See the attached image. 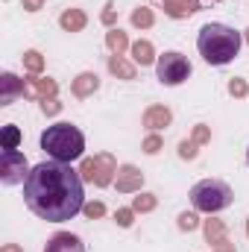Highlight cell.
<instances>
[{
	"label": "cell",
	"mask_w": 249,
	"mask_h": 252,
	"mask_svg": "<svg viewBox=\"0 0 249 252\" xmlns=\"http://www.w3.org/2000/svg\"><path fill=\"white\" fill-rule=\"evenodd\" d=\"M24 199H27V208L47 223L73 220L85 205L82 176L70 164L53 161V158L41 161L30 170L24 182Z\"/></svg>",
	"instance_id": "6da1fadb"
},
{
	"label": "cell",
	"mask_w": 249,
	"mask_h": 252,
	"mask_svg": "<svg viewBox=\"0 0 249 252\" xmlns=\"http://www.w3.org/2000/svg\"><path fill=\"white\" fill-rule=\"evenodd\" d=\"M244 32L226 27V24H205L196 35V50L208 64H229L241 53Z\"/></svg>",
	"instance_id": "7a4b0ae2"
},
{
	"label": "cell",
	"mask_w": 249,
	"mask_h": 252,
	"mask_svg": "<svg viewBox=\"0 0 249 252\" xmlns=\"http://www.w3.org/2000/svg\"><path fill=\"white\" fill-rule=\"evenodd\" d=\"M41 150L53 158V161H62L70 164L76 158L85 156V135L79 132V126L73 124H53L41 132Z\"/></svg>",
	"instance_id": "3957f363"
},
{
	"label": "cell",
	"mask_w": 249,
	"mask_h": 252,
	"mask_svg": "<svg viewBox=\"0 0 249 252\" xmlns=\"http://www.w3.org/2000/svg\"><path fill=\"white\" fill-rule=\"evenodd\" d=\"M235 202V193L232 188L223 182V179H202L190 188V205L193 211H202V214H217L223 208H229Z\"/></svg>",
	"instance_id": "277c9868"
},
{
	"label": "cell",
	"mask_w": 249,
	"mask_h": 252,
	"mask_svg": "<svg viewBox=\"0 0 249 252\" xmlns=\"http://www.w3.org/2000/svg\"><path fill=\"white\" fill-rule=\"evenodd\" d=\"M79 176L88 185L109 188V185H115V176H118V158L112 153H97L91 158H82L79 161Z\"/></svg>",
	"instance_id": "5b68a950"
},
{
	"label": "cell",
	"mask_w": 249,
	"mask_h": 252,
	"mask_svg": "<svg viewBox=\"0 0 249 252\" xmlns=\"http://www.w3.org/2000/svg\"><path fill=\"white\" fill-rule=\"evenodd\" d=\"M190 62H187V56L182 53H176V50H167L164 56H158V62H156V79L161 82V85H182L187 76H190Z\"/></svg>",
	"instance_id": "8992f818"
},
{
	"label": "cell",
	"mask_w": 249,
	"mask_h": 252,
	"mask_svg": "<svg viewBox=\"0 0 249 252\" xmlns=\"http://www.w3.org/2000/svg\"><path fill=\"white\" fill-rule=\"evenodd\" d=\"M30 161H27V156L24 153H18V150H3L0 153V182L3 185H21V182H27V176H30Z\"/></svg>",
	"instance_id": "52a82bcc"
},
{
	"label": "cell",
	"mask_w": 249,
	"mask_h": 252,
	"mask_svg": "<svg viewBox=\"0 0 249 252\" xmlns=\"http://www.w3.org/2000/svg\"><path fill=\"white\" fill-rule=\"evenodd\" d=\"M59 94V82L50 79V76H35V73H27L24 76V97L27 100H50Z\"/></svg>",
	"instance_id": "ba28073f"
},
{
	"label": "cell",
	"mask_w": 249,
	"mask_h": 252,
	"mask_svg": "<svg viewBox=\"0 0 249 252\" xmlns=\"http://www.w3.org/2000/svg\"><path fill=\"white\" fill-rule=\"evenodd\" d=\"M115 188H118V193H138L144 188V173L135 164H121L118 176H115Z\"/></svg>",
	"instance_id": "9c48e42d"
},
{
	"label": "cell",
	"mask_w": 249,
	"mask_h": 252,
	"mask_svg": "<svg viewBox=\"0 0 249 252\" xmlns=\"http://www.w3.org/2000/svg\"><path fill=\"white\" fill-rule=\"evenodd\" d=\"M170 124H173V112H170L167 106H161V103L147 106V112H144V126H147L150 132H161V129H167Z\"/></svg>",
	"instance_id": "30bf717a"
},
{
	"label": "cell",
	"mask_w": 249,
	"mask_h": 252,
	"mask_svg": "<svg viewBox=\"0 0 249 252\" xmlns=\"http://www.w3.org/2000/svg\"><path fill=\"white\" fill-rule=\"evenodd\" d=\"M18 97H24V79H18L15 73H3L0 76V106H12Z\"/></svg>",
	"instance_id": "8fae6325"
},
{
	"label": "cell",
	"mask_w": 249,
	"mask_h": 252,
	"mask_svg": "<svg viewBox=\"0 0 249 252\" xmlns=\"http://www.w3.org/2000/svg\"><path fill=\"white\" fill-rule=\"evenodd\" d=\"M100 88V76L94 73V70H82L73 82H70V94L76 97V100H85V97H91L94 91Z\"/></svg>",
	"instance_id": "7c38bea8"
},
{
	"label": "cell",
	"mask_w": 249,
	"mask_h": 252,
	"mask_svg": "<svg viewBox=\"0 0 249 252\" xmlns=\"http://www.w3.org/2000/svg\"><path fill=\"white\" fill-rule=\"evenodd\" d=\"M44 252H85V244H82L76 235H70V232H56V235L47 241Z\"/></svg>",
	"instance_id": "4fadbf2b"
},
{
	"label": "cell",
	"mask_w": 249,
	"mask_h": 252,
	"mask_svg": "<svg viewBox=\"0 0 249 252\" xmlns=\"http://www.w3.org/2000/svg\"><path fill=\"white\" fill-rule=\"evenodd\" d=\"M161 9L167 18L173 21H182V18H190L193 12H199V0H161Z\"/></svg>",
	"instance_id": "5bb4252c"
},
{
	"label": "cell",
	"mask_w": 249,
	"mask_h": 252,
	"mask_svg": "<svg viewBox=\"0 0 249 252\" xmlns=\"http://www.w3.org/2000/svg\"><path fill=\"white\" fill-rule=\"evenodd\" d=\"M202 235H205V244L217 247L220 241H226L229 226H226V220H220V217H208V220H202Z\"/></svg>",
	"instance_id": "9a60e30c"
},
{
	"label": "cell",
	"mask_w": 249,
	"mask_h": 252,
	"mask_svg": "<svg viewBox=\"0 0 249 252\" xmlns=\"http://www.w3.org/2000/svg\"><path fill=\"white\" fill-rule=\"evenodd\" d=\"M59 27H62L64 32H82L85 27H88V15L82 12V9H64L62 15H59Z\"/></svg>",
	"instance_id": "2e32d148"
},
{
	"label": "cell",
	"mask_w": 249,
	"mask_h": 252,
	"mask_svg": "<svg viewBox=\"0 0 249 252\" xmlns=\"http://www.w3.org/2000/svg\"><path fill=\"white\" fill-rule=\"evenodd\" d=\"M129 53H132V62L141 64V67H147V64H156V62H158V56H156V47H153V41H147V38H138V41L129 47Z\"/></svg>",
	"instance_id": "e0dca14e"
},
{
	"label": "cell",
	"mask_w": 249,
	"mask_h": 252,
	"mask_svg": "<svg viewBox=\"0 0 249 252\" xmlns=\"http://www.w3.org/2000/svg\"><path fill=\"white\" fill-rule=\"evenodd\" d=\"M109 73L112 76H118V79H124V82H132L135 76H138V67L135 62H126L124 56H109Z\"/></svg>",
	"instance_id": "ac0fdd59"
},
{
	"label": "cell",
	"mask_w": 249,
	"mask_h": 252,
	"mask_svg": "<svg viewBox=\"0 0 249 252\" xmlns=\"http://www.w3.org/2000/svg\"><path fill=\"white\" fill-rule=\"evenodd\" d=\"M106 47H109L112 56H124L132 44H129V35H126L121 27H112V30L106 32Z\"/></svg>",
	"instance_id": "d6986e66"
},
{
	"label": "cell",
	"mask_w": 249,
	"mask_h": 252,
	"mask_svg": "<svg viewBox=\"0 0 249 252\" xmlns=\"http://www.w3.org/2000/svg\"><path fill=\"white\" fill-rule=\"evenodd\" d=\"M156 205H158V196L150 193V190H138V196H132V211L135 214H150V211H156Z\"/></svg>",
	"instance_id": "ffe728a7"
},
{
	"label": "cell",
	"mask_w": 249,
	"mask_h": 252,
	"mask_svg": "<svg viewBox=\"0 0 249 252\" xmlns=\"http://www.w3.org/2000/svg\"><path fill=\"white\" fill-rule=\"evenodd\" d=\"M129 21H132V27H138V30H150V27L156 24V12H153L150 6H138V9H132Z\"/></svg>",
	"instance_id": "44dd1931"
},
{
	"label": "cell",
	"mask_w": 249,
	"mask_h": 252,
	"mask_svg": "<svg viewBox=\"0 0 249 252\" xmlns=\"http://www.w3.org/2000/svg\"><path fill=\"white\" fill-rule=\"evenodd\" d=\"M0 144H3V150H18V144H21V129L15 124H6L0 129Z\"/></svg>",
	"instance_id": "7402d4cb"
},
{
	"label": "cell",
	"mask_w": 249,
	"mask_h": 252,
	"mask_svg": "<svg viewBox=\"0 0 249 252\" xmlns=\"http://www.w3.org/2000/svg\"><path fill=\"white\" fill-rule=\"evenodd\" d=\"M21 59H24V70H27V73H35V76H38V73L44 70V56H41L38 50H27Z\"/></svg>",
	"instance_id": "603a6c76"
},
{
	"label": "cell",
	"mask_w": 249,
	"mask_h": 252,
	"mask_svg": "<svg viewBox=\"0 0 249 252\" xmlns=\"http://www.w3.org/2000/svg\"><path fill=\"white\" fill-rule=\"evenodd\" d=\"M176 226H179V232H196V229L202 226V220H199L196 211H182V214L176 217Z\"/></svg>",
	"instance_id": "cb8c5ba5"
},
{
	"label": "cell",
	"mask_w": 249,
	"mask_h": 252,
	"mask_svg": "<svg viewBox=\"0 0 249 252\" xmlns=\"http://www.w3.org/2000/svg\"><path fill=\"white\" fill-rule=\"evenodd\" d=\"M161 147H164V138H161L158 132H150V135L141 141V150H144L147 156H158V153H161Z\"/></svg>",
	"instance_id": "d4e9b609"
},
{
	"label": "cell",
	"mask_w": 249,
	"mask_h": 252,
	"mask_svg": "<svg viewBox=\"0 0 249 252\" xmlns=\"http://www.w3.org/2000/svg\"><path fill=\"white\" fill-rule=\"evenodd\" d=\"M226 88H229V94H232L235 100H244V97L249 94V82L244 79V76H232Z\"/></svg>",
	"instance_id": "484cf974"
},
{
	"label": "cell",
	"mask_w": 249,
	"mask_h": 252,
	"mask_svg": "<svg viewBox=\"0 0 249 252\" xmlns=\"http://www.w3.org/2000/svg\"><path fill=\"white\" fill-rule=\"evenodd\" d=\"M100 21H103L106 30L115 27V21H118V6H115V0H106V6H103V12H100Z\"/></svg>",
	"instance_id": "4316f807"
},
{
	"label": "cell",
	"mask_w": 249,
	"mask_h": 252,
	"mask_svg": "<svg viewBox=\"0 0 249 252\" xmlns=\"http://www.w3.org/2000/svg\"><path fill=\"white\" fill-rule=\"evenodd\" d=\"M82 214H85L88 220H100V217H106V205H103L100 199H91V202L82 205Z\"/></svg>",
	"instance_id": "83f0119b"
},
{
	"label": "cell",
	"mask_w": 249,
	"mask_h": 252,
	"mask_svg": "<svg viewBox=\"0 0 249 252\" xmlns=\"http://www.w3.org/2000/svg\"><path fill=\"white\" fill-rule=\"evenodd\" d=\"M196 156H199V144H196V141H179V158L193 161Z\"/></svg>",
	"instance_id": "f1b7e54d"
},
{
	"label": "cell",
	"mask_w": 249,
	"mask_h": 252,
	"mask_svg": "<svg viewBox=\"0 0 249 252\" xmlns=\"http://www.w3.org/2000/svg\"><path fill=\"white\" fill-rule=\"evenodd\" d=\"M115 223H118L121 229H129V226L135 223V211H132V205H129V208H118V211H115Z\"/></svg>",
	"instance_id": "f546056e"
},
{
	"label": "cell",
	"mask_w": 249,
	"mask_h": 252,
	"mask_svg": "<svg viewBox=\"0 0 249 252\" xmlns=\"http://www.w3.org/2000/svg\"><path fill=\"white\" fill-rule=\"evenodd\" d=\"M190 141H196L199 147H202V144H208V141H211V126L196 124V126H193V132H190Z\"/></svg>",
	"instance_id": "4dcf8cb0"
},
{
	"label": "cell",
	"mask_w": 249,
	"mask_h": 252,
	"mask_svg": "<svg viewBox=\"0 0 249 252\" xmlns=\"http://www.w3.org/2000/svg\"><path fill=\"white\" fill-rule=\"evenodd\" d=\"M62 112V103H59V97H50V100H41V115H47V118H53V115H59Z\"/></svg>",
	"instance_id": "1f68e13d"
},
{
	"label": "cell",
	"mask_w": 249,
	"mask_h": 252,
	"mask_svg": "<svg viewBox=\"0 0 249 252\" xmlns=\"http://www.w3.org/2000/svg\"><path fill=\"white\" fill-rule=\"evenodd\" d=\"M21 6L27 12H38V9H44V0H21Z\"/></svg>",
	"instance_id": "d6a6232c"
},
{
	"label": "cell",
	"mask_w": 249,
	"mask_h": 252,
	"mask_svg": "<svg viewBox=\"0 0 249 252\" xmlns=\"http://www.w3.org/2000/svg\"><path fill=\"white\" fill-rule=\"evenodd\" d=\"M214 252H238V250H235V244H232V241L226 238V241H220V244L214 247Z\"/></svg>",
	"instance_id": "836d02e7"
},
{
	"label": "cell",
	"mask_w": 249,
	"mask_h": 252,
	"mask_svg": "<svg viewBox=\"0 0 249 252\" xmlns=\"http://www.w3.org/2000/svg\"><path fill=\"white\" fill-rule=\"evenodd\" d=\"M0 252H24V250H21L18 244H3V247H0Z\"/></svg>",
	"instance_id": "e575fe53"
},
{
	"label": "cell",
	"mask_w": 249,
	"mask_h": 252,
	"mask_svg": "<svg viewBox=\"0 0 249 252\" xmlns=\"http://www.w3.org/2000/svg\"><path fill=\"white\" fill-rule=\"evenodd\" d=\"M214 3H223V0H199V6H214Z\"/></svg>",
	"instance_id": "d590c367"
},
{
	"label": "cell",
	"mask_w": 249,
	"mask_h": 252,
	"mask_svg": "<svg viewBox=\"0 0 249 252\" xmlns=\"http://www.w3.org/2000/svg\"><path fill=\"white\" fill-rule=\"evenodd\" d=\"M244 38H247V44H249V30H244Z\"/></svg>",
	"instance_id": "8d00e7d4"
},
{
	"label": "cell",
	"mask_w": 249,
	"mask_h": 252,
	"mask_svg": "<svg viewBox=\"0 0 249 252\" xmlns=\"http://www.w3.org/2000/svg\"><path fill=\"white\" fill-rule=\"evenodd\" d=\"M247 238H249V217H247Z\"/></svg>",
	"instance_id": "74e56055"
},
{
	"label": "cell",
	"mask_w": 249,
	"mask_h": 252,
	"mask_svg": "<svg viewBox=\"0 0 249 252\" xmlns=\"http://www.w3.org/2000/svg\"><path fill=\"white\" fill-rule=\"evenodd\" d=\"M247 164H249V150H247Z\"/></svg>",
	"instance_id": "f35d334b"
}]
</instances>
